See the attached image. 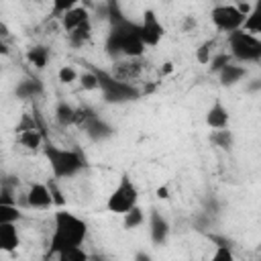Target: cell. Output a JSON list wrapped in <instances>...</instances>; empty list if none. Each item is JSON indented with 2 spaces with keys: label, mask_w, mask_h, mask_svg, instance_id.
Wrapping results in <instances>:
<instances>
[{
  "label": "cell",
  "mask_w": 261,
  "mask_h": 261,
  "mask_svg": "<svg viewBox=\"0 0 261 261\" xmlns=\"http://www.w3.org/2000/svg\"><path fill=\"white\" fill-rule=\"evenodd\" d=\"M210 141H212L214 145H218L220 149H230V147H232V133L226 130V126H224V128H218V130H214V133L210 135Z\"/></svg>",
  "instance_id": "22"
},
{
  "label": "cell",
  "mask_w": 261,
  "mask_h": 261,
  "mask_svg": "<svg viewBox=\"0 0 261 261\" xmlns=\"http://www.w3.org/2000/svg\"><path fill=\"white\" fill-rule=\"evenodd\" d=\"M139 37L145 43V47H155L159 43V39L163 37V27L157 18V14L153 10H145L143 14V22L139 24Z\"/></svg>",
  "instance_id": "7"
},
{
  "label": "cell",
  "mask_w": 261,
  "mask_h": 261,
  "mask_svg": "<svg viewBox=\"0 0 261 261\" xmlns=\"http://www.w3.org/2000/svg\"><path fill=\"white\" fill-rule=\"evenodd\" d=\"M214 261H232V253L230 247H218V251L212 255Z\"/></svg>",
  "instance_id": "35"
},
{
  "label": "cell",
  "mask_w": 261,
  "mask_h": 261,
  "mask_svg": "<svg viewBox=\"0 0 261 261\" xmlns=\"http://www.w3.org/2000/svg\"><path fill=\"white\" fill-rule=\"evenodd\" d=\"M243 31H249V33H259V10H257V6L251 10V12H247L245 14V20H243Z\"/></svg>",
  "instance_id": "24"
},
{
  "label": "cell",
  "mask_w": 261,
  "mask_h": 261,
  "mask_svg": "<svg viewBox=\"0 0 261 261\" xmlns=\"http://www.w3.org/2000/svg\"><path fill=\"white\" fill-rule=\"evenodd\" d=\"M143 69V63L139 61V57H130V61L126 63H118L116 65V71H114V77L122 80V82H130L133 77H137Z\"/></svg>",
  "instance_id": "14"
},
{
  "label": "cell",
  "mask_w": 261,
  "mask_h": 261,
  "mask_svg": "<svg viewBox=\"0 0 261 261\" xmlns=\"http://www.w3.org/2000/svg\"><path fill=\"white\" fill-rule=\"evenodd\" d=\"M94 73L98 77V88L102 90V96L106 102H128L139 98V90L133 88L128 82H122L102 69H96Z\"/></svg>",
  "instance_id": "3"
},
{
  "label": "cell",
  "mask_w": 261,
  "mask_h": 261,
  "mask_svg": "<svg viewBox=\"0 0 261 261\" xmlns=\"http://www.w3.org/2000/svg\"><path fill=\"white\" fill-rule=\"evenodd\" d=\"M137 200H139V192H137L135 184L130 181V177L124 173L120 177V184L116 186V190L108 196L106 208H108V212L124 214L126 210H130L133 206H137Z\"/></svg>",
  "instance_id": "5"
},
{
  "label": "cell",
  "mask_w": 261,
  "mask_h": 261,
  "mask_svg": "<svg viewBox=\"0 0 261 261\" xmlns=\"http://www.w3.org/2000/svg\"><path fill=\"white\" fill-rule=\"evenodd\" d=\"M77 77V73H75V69L73 67H61L59 69V82H63V84H71L73 80Z\"/></svg>",
  "instance_id": "34"
},
{
  "label": "cell",
  "mask_w": 261,
  "mask_h": 261,
  "mask_svg": "<svg viewBox=\"0 0 261 261\" xmlns=\"http://www.w3.org/2000/svg\"><path fill=\"white\" fill-rule=\"evenodd\" d=\"M53 204L51 192L47 188V184H33L29 194H27V206L33 208H49Z\"/></svg>",
  "instance_id": "8"
},
{
  "label": "cell",
  "mask_w": 261,
  "mask_h": 261,
  "mask_svg": "<svg viewBox=\"0 0 261 261\" xmlns=\"http://www.w3.org/2000/svg\"><path fill=\"white\" fill-rule=\"evenodd\" d=\"M208 239L216 245V247H230V241L226 237H218V234H208Z\"/></svg>",
  "instance_id": "37"
},
{
  "label": "cell",
  "mask_w": 261,
  "mask_h": 261,
  "mask_svg": "<svg viewBox=\"0 0 261 261\" xmlns=\"http://www.w3.org/2000/svg\"><path fill=\"white\" fill-rule=\"evenodd\" d=\"M47 188H49V192H51V198H53V204H57V206H63V202H65V200H63V196H61V192L57 190V186H55L53 181H49V186H47Z\"/></svg>",
  "instance_id": "36"
},
{
  "label": "cell",
  "mask_w": 261,
  "mask_h": 261,
  "mask_svg": "<svg viewBox=\"0 0 261 261\" xmlns=\"http://www.w3.org/2000/svg\"><path fill=\"white\" fill-rule=\"evenodd\" d=\"M212 49H214V41H206V43H202V45L196 49V61L206 65V63L210 61V53H212Z\"/></svg>",
  "instance_id": "28"
},
{
  "label": "cell",
  "mask_w": 261,
  "mask_h": 261,
  "mask_svg": "<svg viewBox=\"0 0 261 261\" xmlns=\"http://www.w3.org/2000/svg\"><path fill=\"white\" fill-rule=\"evenodd\" d=\"M29 128H37V116H35V114H22L20 122L14 126L16 135L22 133V130H29Z\"/></svg>",
  "instance_id": "30"
},
{
  "label": "cell",
  "mask_w": 261,
  "mask_h": 261,
  "mask_svg": "<svg viewBox=\"0 0 261 261\" xmlns=\"http://www.w3.org/2000/svg\"><path fill=\"white\" fill-rule=\"evenodd\" d=\"M20 218H22V212L16 208V204H0V224L16 222Z\"/></svg>",
  "instance_id": "21"
},
{
  "label": "cell",
  "mask_w": 261,
  "mask_h": 261,
  "mask_svg": "<svg viewBox=\"0 0 261 261\" xmlns=\"http://www.w3.org/2000/svg\"><path fill=\"white\" fill-rule=\"evenodd\" d=\"M18 232L14 222L0 224V251H14L18 247Z\"/></svg>",
  "instance_id": "13"
},
{
  "label": "cell",
  "mask_w": 261,
  "mask_h": 261,
  "mask_svg": "<svg viewBox=\"0 0 261 261\" xmlns=\"http://www.w3.org/2000/svg\"><path fill=\"white\" fill-rule=\"evenodd\" d=\"M27 57H29V61L35 65V67H39V69H43L45 65H47V59H49V51L45 49V47H33V49H29V53H27Z\"/></svg>",
  "instance_id": "19"
},
{
  "label": "cell",
  "mask_w": 261,
  "mask_h": 261,
  "mask_svg": "<svg viewBox=\"0 0 261 261\" xmlns=\"http://www.w3.org/2000/svg\"><path fill=\"white\" fill-rule=\"evenodd\" d=\"M210 71H214V73H218L226 63H230V55L228 53H216L214 57H210Z\"/></svg>",
  "instance_id": "29"
},
{
  "label": "cell",
  "mask_w": 261,
  "mask_h": 261,
  "mask_svg": "<svg viewBox=\"0 0 261 261\" xmlns=\"http://www.w3.org/2000/svg\"><path fill=\"white\" fill-rule=\"evenodd\" d=\"M245 73H247V71H245L243 65L226 63V65L218 71V77H220V84H222V86H232V84H237L239 80H243Z\"/></svg>",
  "instance_id": "15"
},
{
  "label": "cell",
  "mask_w": 261,
  "mask_h": 261,
  "mask_svg": "<svg viewBox=\"0 0 261 261\" xmlns=\"http://www.w3.org/2000/svg\"><path fill=\"white\" fill-rule=\"evenodd\" d=\"M228 45L232 57L239 61H259L261 59V41L253 33H245L243 29L228 33Z\"/></svg>",
  "instance_id": "4"
},
{
  "label": "cell",
  "mask_w": 261,
  "mask_h": 261,
  "mask_svg": "<svg viewBox=\"0 0 261 261\" xmlns=\"http://www.w3.org/2000/svg\"><path fill=\"white\" fill-rule=\"evenodd\" d=\"M0 43H2V37H0Z\"/></svg>",
  "instance_id": "40"
},
{
  "label": "cell",
  "mask_w": 261,
  "mask_h": 261,
  "mask_svg": "<svg viewBox=\"0 0 261 261\" xmlns=\"http://www.w3.org/2000/svg\"><path fill=\"white\" fill-rule=\"evenodd\" d=\"M43 151H45V157H47V161H49V165H51V169H53V175L59 177V179H61V177H71V175H75V173L86 165L84 157H82L77 151L59 149V147L51 145L49 141H45Z\"/></svg>",
  "instance_id": "2"
},
{
  "label": "cell",
  "mask_w": 261,
  "mask_h": 261,
  "mask_svg": "<svg viewBox=\"0 0 261 261\" xmlns=\"http://www.w3.org/2000/svg\"><path fill=\"white\" fill-rule=\"evenodd\" d=\"M90 35H92V27H90V20H86V22L77 24L75 29L67 31V39H69V43H71L73 47H82V45H84V43L90 39Z\"/></svg>",
  "instance_id": "17"
},
{
  "label": "cell",
  "mask_w": 261,
  "mask_h": 261,
  "mask_svg": "<svg viewBox=\"0 0 261 261\" xmlns=\"http://www.w3.org/2000/svg\"><path fill=\"white\" fill-rule=\"evenodd\" d=\"M143 222V210L139 206H133L130 210L124 212V226L126 228H135Z\"/></svg>",
  "instance_id": "25"
},
{
  "label": "cell",
  "mask_w": 261,
  "mask_h": 261,
  "mask_svg": "<svg viewBox=\"0 0 261 261\" xmlns=\"http://www.w3.org/2000/svg\"><path fill=\"white\" fill-rule=\"evenodd\" d=\"M80 84H82L84 90H96L98 88V77H96L94 71H88V73H84L80 77Z\"/></svg>",
  "instance_id": "33"
},
{
  "label": "cell",
  "mask_w": 261,
  "mask_h": 261,
  "mask_svg": "<svg viewBox=\"0 0 261 261\" xmlns=\"http://www.w3.org/2000/svg\"><path fill=\"white\" fill-rule=\"evenodd\" d=\"M0 53H4V55L8 53V49H6V45H4V43H0Z\"/></svg>",
  "instance_id": "39"
},
{
  "label": "cell",
  "mask_w": 261,
  "mask_h": 261,
  "mask_svg": "<svg viewBox=\"0 0 261 261\" xmlns=\"http://www.w3.org/2000/svg\"><path fill=\"white\" fill-rule=\"evenodd\" d=\"M149 224H151V241H153L155 245H163V243L167 241V234H169V224H167V220H165L157 210H151Z\"/></svg>",
  "instance_id": "9"
},
{
  "label": "cell",
  "mask_w": 261,
  "mask_h": 261,
  "mask_svg": "<svg viewBox=\"0 0 261 261\" xmlns=\"http://www.w3.org/2000/svg\"><path fill=\"white\" fill-rule=\"evenodd\" d=\"M73 110H75V108H71L67 102H59L57 108H55V118H57V122L63 124V126L73 124Z\"/></svg>",
  "instance_id": "20"
},
{
  "label": "cell",
  "mask_w": 261,
  "mask_h": 261,
  "mask_svg": "<svg viewBox=\"0 0 261 261\" xmlns=\"http://www.w3.org/2000/svg\"><path fill=\"white\" fill-rule=\"evenodd\" d=\"M43 94V84L37 80V77H29V80H22L18 86H16V96L18 98H35Z\"/></svg>",
  "instance_id": "16"
},
{
  "label": "cell",
  "mask_w": 261,
  "mask_h": 261,
  "mask_svg": "<svg viewBox=\"0 0 261 261\" xmlns=\"http://www.w3.org/2000/svg\"><path fill=\"white\" fill-rule=\"evenodd\" d=\"M82 128H84L94 141H102V139H106V137L112 135V126L106 124V122H104L102 118H98V116H92Z\"/></svg>",
  "instance_id": "12"
},
{
  "label": "cell",
  "mask_w": 261,
  "mask_h": 261,
  "mask_svg": "<svg viewBox=\"0 0 261 261\" xmlns=\"http://www.w3.org/2000/svg\"><path fill=\"white\" fill-rule=\"evenodd\" d=\"M157 198H161V200H165V198H169V192H167V186H161V188H157Z\"/></svg>",
  "instance_id": "38"
},
{
  "label": "cell",
  "mask_w": 261,
  "mask_h": 261,
  "mask_svg": "<svg viewBox=\"0 0 261 261\" xmlns=\"http://www.w3.org/2000/svg\"><path fill=\"white\" fill-rule=\"evenodd\" d=\"M80 0H53V10H51V14L53 16H61L65 10H69L71 6H75Z\"/></svg>",
  "instance_id": "32"
},
{
  "label": "cell",
  "mask_w": 261,
  "mask_h": 261,
  "mask_svg": "<svg viewBox=\"0 0 261 261\" xmlns=\"http://www.w3.org/2000/svg\"><path fill=\"white\" fill-rule=\"evenodd\" d=\"M88 226L82 218L73 216L71 212H55V228H53V237H51V247H49V257L57 255L69 247H77L82 245V241L86 239Z\"/></svg>",
  "instance_id": "1"
},
{
  "label": "cell",
  "mask_w": 261,
  "mask_h": 261,
  "mask_svg": "<svg viewBox=\"0 0 261 261\" xmlns=\"http://www.w3.org/2000/svg\"><path fill=\"white\" fill-rule=\"evenodd\" d=\"M14 200H16V196H14V188H12V184H2L0 186V204H14Z\"/></svg>",
  "instance_id": "31"
},
{
  "label": "cell",
  "mask_w": 261,
  "mask_h": 261,
  "mask_svg": "<svg viewBox=\"0 0 261 261\" xmlns=\"http://www.w3.org/2000/svg\"><path fill=\"white\" fill-rule=\"evenodd\" d=\"M18 143L22 145V147H27V149H39L41 147V143H43V135H41V130L39 128H29V130H22V133H18Z\"/></svg>",
  "instance_id": "18"
},
{
  "label": "cell",
  "mask_w": 261,
  "mask_h": 261,
  "mask_svg": "<svg viewBox=\"0 0 261 261\" xmlns=\"http://www.w3.org/2000/svg\"><path fill=\"white\" fill-rule=\"evenodd\" d=\"M243 20H245V14H243L237 6L224 4V6L212 8V22H214L220 31H224V33H230V31L241 29Z\"/></svg>",
  "instance_id": "6"
},
{
  "label": "cell",
  "mask_w": 261,
  "mask_h": 261,
  "mask_svg": "<svg viewBox=\"0 0 261 261\" xmlns=\"http://www.w3.org/2000/svg\"><path fill=\"white\" fill-rule=\"evenodd\" d=\"M86 20H90V14H88V10L84 6H71L69 10H65L61 14V27L65 29V33L75 29L77 24H82Z\"/></svg>",
  "instance_id": "10"
},
{
  "label": "cell",
  "mask_w": 261,
  "mask_h": 261,
  "mask_svg": "<svg viewBox=\"0 0 261 261\" xmlns=\"http://www.w3.org/2000/svg\"><path fill=\"white\" fill-rule=\"evenodd\" d=\"M206 124H208L210 128H224V126L228 124V110L222 106L220 100H216V102L212 104V108L208 110V114H206Z\"/></svg>",
  "instance_id": "11"
},
{
  "label": "cell",
  "mask_w": 261,
  "mask_h": 261,
  "mask_svg": "<svg viewBox=\"0 0 261 261\" xmlns=\"http://www.w3.org/2000/svg\"><path fill=\"white\" fill-rule=\"evenodd\" d=\"M57 257H59L61 261H86V259H88V255L80 249V245H77V247H69V249L57 253Z\"/></svg>",
  "instance_id": "26"
},
{
  "label": "cell",
  "mask_w": 261,
  "mask_h": 261,
  "mask_svg": "<svg viewBox=\"0 0 261 261\" xmlns=\"http://www.w3.org/2000/svg\"><path fill=\"white\" fill-rule=\"evenodd\" d=\"M92 116H96L92 108H88V106H80V108H75V110H73V124L84 126Z\"/></svg>",
  "instance_id": "27"
},
{
  "label": "cell",
  "mask_w": 261,
  "mask_h": 261,
  "mask_svg": "<svg viewBox=\"0 0 261 261\" xmlns=\"http://www.w3.org/2000/svg\"><path fill=\"white\" fill-rule=\"evenodd\" d=\"M106 18L110 20V24H118L124 20V14L118 6V0H106Z\"/></svg>",
  "instance_id": "23"
}]
</instances>
